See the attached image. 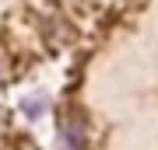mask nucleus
<instances>
[{
    "mask_svg": "<svg viewBox=\"0 0 158 150\" xmlns=\"http://www.w3.org/2000/svg\"><path fill=\"white\" fill-rule=\"evenodd\" d=\"M60 136L67 143V150H85V126H81V119H63Z\"/></svg>",
    "mask_w": 158,
    "mask_h": 150,
    "instance_id": "1",
    "label": "nucleus"
},
{
    "mask_svg": "<svg viewBox=\"0 0 158 150\" xmlns=\"http://www.w3.org/2000/svg\"><path fill=\"white\" fill-rule=\"evenodd\" d=\"M0 126H4V115H0Z\"/></svg>",
    "mask_w": 158,
    "mask_h": 150,
    "instance_id": "2",
    "label": "nucleus"
}]
</instances>
